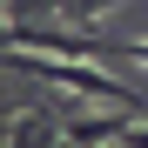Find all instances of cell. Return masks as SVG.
<instances>
[{"mask_svg":"<svg viewBox=\"0 0 148 148\" xmlns=\"http://www.w3.org/2000/svg\"><path fill=\"white\" fill-rule=\"evenodd\" d=\"M54 141H128V121H101V114H81V121H67V128H54Z\"/></svg>","mask_w":148,"mask_h":148,"instance_id":"obj_1","label":"cell"},{"mask_svg":"<svg viewBox=\"0 0 148 148\" xmlns=\"http://www.w3.org/2000/svg\"><path fill=\"white\" fill-rule=\"evenodd\" d=\"M108 7H114V0H54V14H67V20H94Z\"/></svg>","mask_w":148,"mask_h":148,"instance_id":"obj_2","label":"cell"}]
</instances>
